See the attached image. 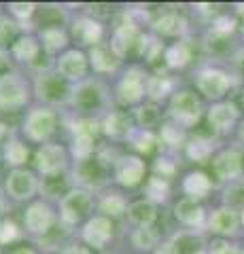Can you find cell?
<instances>
[{"mask_svg":"<svg viewBox=\"0 0 244 254\" xmlns=\"http://www.w3.org/2000/svg\"><path fill=\"white\" fill-rule=\"evenodd\" d=\"M236 121H238V108L232 102H221L208 110V123L217 131H230Z\"/></svg>","mask_w":244,"mask_h":254,"instance_id":"cell-15","label":"cell"},{"mask_svg":"<svg viewBox=\"0 0 244 254\" xmlns=\"http://www.w3.org/2000/svg\"><path fill=\"white\" fill-rule=\"evenodd\" d=\"M34 163L38 172H43L45 176H56L66 163V150L60 144H43L36 150Z\"/></svg>","mask_w":244,"mask_h":254,"instance_id":"cell-7","label":"cell"},{"mask_svg":"<svg viewBox=\"0 0 244 254\" xmlns=\"http://www.w3.org/2000/svg\"><path fill=\"white\" fill-rule=\"evenodd\" d=\"M23 222H26V229L30 233H47L53 225V212L47 203L36 201L26 210Z\"/></svg>","mask_w":244,"mask_h":254,"instance_id":"cell-14","label":"cell"},{"mask_svg":"<svg viewBox=\"0 0 244 254\" xmlns=\"http://www.w3.org/2000/svg\"><path fill=\"white\" fill-rule=\"evenodd\" d=\"M102 100H104V91L96 83H83L79 89H75V95H73V102L83 110L98 108L102 104Z\"/></svg>","mask_w":244,"mask_h":254,"instance_id":"cell-18","label":"cell"},{"mask_svg":"<svg viewBox=\"0 0 244 254\" xmlns=\"http://www.w3.org/2000/svg\"><path fill=\"white\" fill-rule=\"evenodd\" d=\"M191 60V47L187 43H176L166 51V62L170 68H183Z\"/></svg>","mask_w":244,"mask_h":254,"instance_id":"cell-28","label":"cell"},{"mask_svg":"<svg viewBox=\"0 0 244 254\" xmlns=\"http://www.w3.org/2000/svg\"><path fill=\"white\" fill-rule=\"evenodd\" d=\"M168 193H170L168 180H163L160 176L149 178V182H147V195L151 197L153 201H166L168 199Z\"/></svg>","mask_w":244,"mask_h":254,"instance_id":"cell-34","label":"cell"},{"mask_svg":"<svg viewBox=\"0 0 244 254\" xmlns=\"http://www.w3.org/2000/svg\"><path fill=\"white\" fill-rule=\"evenodd\" d=\"M102 129H104L111 138H128L132 127H130V117L125 113H111L104 123H102Z\"/></svg>","mask_w":244,"mask_h":254,"instance_id":"cell-24","label":"cell"},{"mask_svg":"<svg viewBox=\"0 0 244 254\" xmlns=\"http://www.w3.org/2000/svg\"><path fill=\"white\" fill-rule=\"evenodd\" d=\"M36 93L38 98L47 102H64L68 98V83L60 74H41L36 81Z\"/></svg>","mask_w":244,"mask_h":254,"instance_id":"cell-9","label":"cell"},{"mask_svg":"<svg viewBox=\"0 0 244 254\" xmlns=\"http://www.w3.org/2000/svg\"><path fill=\"white\" fill-rule=\"evenodd\" d=\"M153 26L162 36H178L185 30V21L176 13H163L160 19H155Z\"/></svg>","mask_w":244,"mask_h":254,"instance_id":"cell-25","label":"cell"},{"mask_svg":"<svg viewBox=\"0 0 244 254\" xmlns=\"http://www.w3.org/2000/svg\"><path fill=\"white\" fill-rule=\"evenodd\" d=\"M73 36L81 45L96 47V45H100V38H102V26L96 19L81 17V19H77L73 23Z\"/></svg>","mask_w":244,"mask_h":254,"instance_id":"cell-16","label":"cell"},{"mask_svg":"<svg viewBox=\"0 0 244 254\" xmlns=\"http://www.w3.org/2000/svg\"><path fill=\"white\" fill-rule=\"evenodd\" d=\"M4 187H6L9 197H13V199H17V201H23V199H30V197L34 195L36 178L26 170H13L9 176H6Z\"/></svg>","mask_w":244,"mask_h":254,"instance_id":"cell-8","label":"cell"},{"mask_svg":"<svg viewBox=\"0 0 244 254\" xmlns=\"http://www.w3.org/2000/svg\"><path fill=\"white\" fill-rule=\"evenodd\" d=\"M93 153V138L89 136H75L73 142V155L77 157V161H85Z\"/></svg>","mask_w":244,"mask_h":254,"instance_id":"cell-35","label":"cell"},{"mask_svg":"<svg viewBox=\"0 0 244 254\" xmlns=\"http://www.w3.org/2000/svg\"><path fill=\"white\" fill-rule=\"evenodd\" d=\"M155 254H180V250H178V246L174 242H166L155 250Z\"/></svg>","mask_w":244,"mask_h":254,"instance_id":"cell-44","label":"cell"},{"mask_svg":"<svg viewBox=\"0 0 244 254\" xmlns=\"http://www.w3.org/2000/svg\"><path fill=\"white\" fill-rule=\"evenodd\" d=\"M210 254H240L234 246H227V244H215V248L210 250Z\"/></svg>","mask_w":244,"mask_h":254,"instance_id":"cell-45","label":"cell"},{"mask_svg":"<svg viewBox=\"0 0 244 254\" xmlns=\"http://www.w3.org/2000/svg\"><path fill=\"white\" fill-rule=\"evenodd\" d=\"M128 208L125 199L119 195V193H111V195H104L100 201V212L106 214V216H121Z\"/></svg>","mask_w":244,"mask_h":254,"instance_id":"cell-31","label":"cell"},{"mask_svg":"<svg viewBox=\"0 0 244 254\" xmlns=\"http://www.w3.org/2000/svg\"><path fill=\"white\" fill-rule=\"evenodd\" d=\"M134 146H136V150H140V153H151V150L155 148V136L149 129H145V131H140L138 136H134Z\"/></svg>","mask_w":244,"mask_h":254,"instance_id":"cell-39","label":"cell"},{"mask_svg":"<svg viewBox=\"0 0 244 254\" xmlns=\"http://www.w3.org/2000/svg\"><path fill=\"white\" fill-rule=\"evenodd\" d=\"M170 78L168 76H151V78H147V93L151 95L153 100H162V98H166V95L170 93Z\"/></svg>","mask_w":244,"mask_h":254,"instance_id":"cell-33","label":"cell"},{"mask_svg":"<svg viewBox=\"0 0 244 254\" xmlns=\"http://www.w3.org/2000/svg\"><path fill=\"white\" fill-rule=\"evenodd\" d=\"M128 216L134 225L138 227H151V222L157 218V210H155V203L149 201V199H140V201H134L132 205H128Z\"/></svg>","mask_w":244,"mask_h":254,"instance_id":"cell-21","label":"cell"},{"mask_svg":"<svg viewBox=\"0 0 244 254\" xmlns=\"http://www.w3.org/2000/svg\"><path fill=\"white\" fill-rule=\"evenodd\" d=\"M170 115L178 125L191 127L193 123L200 121L202 117V104L198 95L193 91H178L170 100Z\"/></svg>","mask_w":244,"mask_h":254,"instance_id":"cell-2","label":"cell"},{"mask_svg":"<svg viewBox=\"0 0 244 254\" xmlns=\"http://www.w3.org/2000/svg\"><path fill=\"white\" fill-rule=\"evenodd\" d=\"M174 163L170 161V159H157V163H155V172H157V176L163 178V180H168L172 174H174Z\"/></svg>","mask_w":244,"mask_h":254,"instance_id":"cell-43","label":"cell"},{"mask_svg":"<svg viewBox=\"0 0 244 254\" xmlns=\"http://www.w3.org/2000/svg\"><path fill=\"white\" fill-rule=\"evenodd\" d=\"M17 237H19V229H17V225H15L13 220H9V218L0 220V244L2 246L13 244Z\"/></svg>","mask_w":244,"mask_h":254,"instance_id":"cell-37","label":"cell"},{"mask_svg":"<svg viewBox=\"0 0 244 254\" xmlns=\"http://www.w3.org/2000/svg\"><path fill=\"white\" fill-rule=\"evenodd\" d=\"M162 140L166 142V144H172V146H180L183 144V129H180V125L176 123H168L162 127Z\"/></svg>","mask_w":244,"mask_h":254,"instance_id":"cell-36","label":"cell"},{"mask_svg":"<svg viewBox=\"0 0 244 254\" xmlns=\"http://www.w3.org/2000/svg\"><path fill=\"white\" fill-rule=\"evenodd\" d=\"M26 100H28V85L19 74L15 72L0 74V108L2 110L21 108L26 104Z\"/></svg>","mask_w":244,"mask_h":254,"instance_id":"cell-4","label":"cell"},{"mask_svg":"<svg viewBox=\"0 0 244 254\" xmlns=\"http://www.w3.org/2000/svg\"><path fill=\"white\" fill-rule=\"evenodd\" d=\"M15 30H17V26H15V23L9 17L0 15V45L11 43L13 38H15Z\"/></svg>","mask_w":244,"mask_h":254,"instance_id":"cell-40","label":"cell"},{"mask_svg":"<svg viewBox=\"0 0 244 254\" xmlns=\"http://www.w3.org/2000/svg\"><path fill=\"white\" fill-rule=\"evenodd\" d=\"M174 216L178 222H183L187 227H200L204 222V208L195 199H191V197H185V199H180L176 203Z\"/></svg>","mask_w":244,"mask_h":254,"instance_id":"cell-17","label":"cell"},{"mask_svg":"<svg viewBox=\"0 0 244 254\" xmlns=\"http://www.w3.org/2000/svg\"><path fill=\"white\" fill-rule=\"evenodd\" d=\"M89 60H91V66L98 70V72H113L119 66V60L117 53L106 45H96L91 47V53H89Z\"/></svg>","mask_w":244,"mask_h":254,"instance_id":"cell-20","label":"cell"},{"mask_svg":"<svg viewBox=\"0 0 244 254\" xmlns=\"http://www.w3.org/2000/svg\"><path fill=\"white\" fill-rule=\"evenodd\" d=\"M240 138H242V140H244V123H242V125H240Z\"/></svg>","mask_w":244,"mask_h":254,"instance_id":"cell-49","label":"cell"},{"mask_svg":"<svg viewBox=\"0 0 244 254\" xmlns=\"http://www.w3.org/2000/svg\"><path fill=\"white\" fill-rule=\"evenodd\" d=\"M64 254H87V250L81 248V246H70V248Z\"/></svg>","mask_w":244,"mask_h":254,"instance_id":"cell-46","label":"cell"},{"mask_svg":"<svg viewBox=\"0 0 244 254\" xmlns=\"http://www.w3.org/2000/svg\"><path fill=\"white\" fill-rule=\"evenodd\" d=\"M85 72H87V60L81 51H66L58 60V74L64 76L66 81H81Z\"/></svg>","mask_w":244,"mask_h":254,"instance_id":"cell-12","label":"cell"},{"mask_svg":"<svg viewBox=\"0 0 244 254\" xmlns=\"http://www.w3.org/2000/svg\"><path fill=\"white\" fill-rule=\"evenodd\" d=\"M208 227L212 233L232 235V233H236V229H238V216H236V212L232 208H219L210 216Z\"/></svg>","mask_w":244,"mask_h":254,"instance_id":"cell-19","label":"cell"},{"mask_svg":"<svg viewBox=\"0 0 244 254\" xmlns=\"http://www.w3.org/2000/svg\"><path fill=\"white\" fill-rule=\"evenodd\" d=\"M38 53V43L32 36H21L13 43V58L19 62H32Z\"/></svg>","mask_w":244,"mask_h":254,"instance_id":"cell-27","label":"cell"},{"mask_svg":"<svg viewBox=\"0 0 244 254\" xmlns=\"http://www.w3.org/2000/svg\"><path fill=\"white\" fill-rule=\"evenodd\" d=\"M242 68H244V62H242Z\"/></svg>","mask_w":244,"mask_h":254,"instance_id":"cell-51","label":"cell"},{"mask_svg":"<svg viewBox=\"0 0 244 254\" xmlns=\"http://www.w3.org/2000/svg\"><path fill=\"white\" fill-rule=\"evenodd\" d=\"M212 168H215L217 178L221 180H236L242 174V155L238 150H223L215 157L212 161Z\"/></svg>","mask_w":244,"mask_h":254,"instance_id":"cell-13","label":"cell"},{"mask_svg":"<svg viewBox=\"0 0 244 254\" xmlns=\"http://www.w3.org/2000/svg\"><path fill=\"white\" fill-rule=\"evenodd\" d=\"M41 38H43V45H45L47 51H60V49H64L66 43H68L64 30L58 28V26L45 28V30L41 32Z\"/></svg>","mask_w":244,"mask_h":254,"instance_id":"cell-29","label":"cell"},{"mask_svg":"<svg viewBox=\"0 0 244 254\" xmlns=\"http://www.w3.org/2000/svg\"><path fill=\"white\" fill-rule=\"evenodd\" d=\"M136 119H138V123L143 125V127H151L155 125L157 121H160V110H157L155 106H140L136 110Z\"/></svg>","mask_w":244,"mask_h":254,"instance_id":"cell-38","label":"cell"},{"mask_svg":"<svg viewBox=\"0 0 244 254\" xmlns=\"http://www.w3.org/2000/svg\"><path fill=\"white\" fill-rule=\"evenodd\" d=\"M56 123H58V117H56L53 110L34 108V110H30L26 121H23V133L34 142H45V140H49L53 136Z\"/></svg>","mask_w":244,"mask_h":254,"instance_id":"cell-1","label":"cell"},{"mask_svg":"<svg viewBox=\"0 0 244 254\" xmlns=\"http://www.w3.org/2000/svg\"><path fill=\"white\" fill-rule=\"evenodd\" d=\"M4 58H6V55H4V51L0 49V66H4Z\"/></svg>","mask_w":244,"mask_h":254,"instance_id":"cell-48","label":"cell"},{"mask_svg":"<svg viewBox=\"0 0 244 254\" xmlns=\"http://www.w3.org/2000/svg\"><path fill=\"white\" fill-rule=\"evenodd\" d=\"M157 231L153 227H140V229H136L134 231V235H132V244L136 246L138 250H151L153 246L157 244Z\"/></svg>","mask_w":244,"mask_h":254,"instance_id":"cell-32","label":"cell"},{"mask_svg":"<svg viewBox=\"0 0 244 254\" xmlns=\"http://www.w3.org/2000/svg\"><path fill=\"white\" fill-rule=\"evenodd\" d=\"M113 237V225L106 216H93L85 222L83 227V240L93 248H104Z\"/></svg>","mask_w":244,"mask_h":254,"instance_id":"cell-10","label":"cell"},{"mask_svg":"<svg viewBox=\"0 0 244 254\" xmlns=\"http://www.w3.org/2000/svg\"><path fill=\"white\" fill-rule=\"evenodd\" d=\"M28 155H30L28 146L23 144V142H19V140H9L4 144V161L9 165H13L15 170H19V165L26 163Z\"/></svg>","mask_w":244,"mask_h":254,"instance_id":"cell-26","label":"cell"},{"mask_svg":"<svg viewBox=\"0 0 244 254\" xmlns=\"http://www.w3.org/2000/svg\"><path fill=\"white\" fill-rule=\"evenodd\" d=\"M104 165L100 163V159H85V161H79L77 165V176L81 178L87 185H100L102 178H104Z\"/></svg>","mask_w":244,"mask_h":254,"instance_id":"cell-23","label":"cell"},{"mask_svg":"<svg viewBox=\"0 0 244 254\" xmlns=\"http://www.w3.org/2000/svg\"><path fill=\"white\" fill-rule=\"evenodd\" d=\"M98 133V123L89 121V119H83V121L75 123V136H89L93 138Z\"/></svg>","mask_w":244,"mask_h":254,"instance_id":"cell-42","label":"cell"},{"mask_svg":"<svg viewBox=\"0 0 244 254\" xmlns=\"http://www.w3.org/2000/svg\"><path fill=\"white\" fill-rule=\"evenodd\" d=\"M230 87H232V78H230V74H225L223 70L206 68V70H202L200 76H198V89H200V93H204L210 100L223 98Z\"/></svg>","mask_w":244,"mask_h":254,"instance_id":"cell-5","label":"cell"},{"mask_svg":"<svg viewBox=\"0 0 244 254\" xmlns=\"http://www.w3.org/2000/svg\"><path fill=\"white\" fill-rule=\"evenodd\" d=\"M242 225H244V208H242Z\"/></svg>","mask_w":244,"mask_h":254,"instance_id":"cell-50","label":"cell"},{"mask_svg":"<svg viewBox=\"0 0 244 254\" xmlns=\"http://www.w3.org/2000/svg\"><path fill=\"white\" fill-rule=\"evenodd\" d=\"M183 189L191 199H200V197H206L210 193L212 182L204 172H191V174H187V178L183 182Z\"/></svg>","mask_w":244,"mask_h":254,"instance_id":"cell-22","label":"cell"},{"mask_svg":"<svg viewBox=\"0 0 244 254\" xmlns=\"http://www.w3.org/2000/svg\"><path fill=\"white\" fill-rule=\"evenodd\" d=\"M187 155H189V159H193V161L204 163L212 155V142L208 138H193L187 144Z\"/></svg>","mask_w":244,"mask_h":254,"instance_id":"cell-30","label":"cell"},{"mask_svg":"<svg viewBox=\"0 0 244 254\" xmlns=\"http://www.w3.org/2000/svg\"><path fill=\"white\" fill-rule=\"evenodd\" d=\"M115 178L123 187H136L145 178V161L140 157H123L117 163Z\"/></svg>","mask_w":244,"mask_h":254,"instance_id":"cell-11","label":"cell"},{"mask_svg":"<svg viewBox=\"0 0 244 254\" xmlns=\"http://www.w3.org/2000/svg\"><path fill=\"white\" fill-rule=\"evenodd\" d=\"M93 208V199L87 190L83 189H75V190H68V193L62 197V203H60V214L64 222L68 225H77L81 222Z\"/></svg>","mask_w":244,"mask_h":254,"instance_id":"cell-3","label":"cell"},{"mask_svg":"<svg viewBox=\"0 0 244 254\" xmlns=\"http://www.w3.org/2000/svg\"><path fill=\"white\" fill-rule=\"evenodd\" d=\"M9 11H11V15H15V17L28 19V17L34 15L36 4H32V2H13V4H9Z\"/></svg>","mask_w":244,"mask_h":254,"instance_id":"cell-41","label":"cell"},{"mask_svg":"<svg viewBox=\"0 0 244 254\" xmlns=\"http://www.w3.org/2000/svg\"><path fill=\"white\" fill-rule=\"evenodd\" d=\"M9 254H36L32 248H15L13 252H9Z\"/></svg>","mask_w":244,"mask_h":254,"instance_id":"cell-47","label":"cell"},{"mask_svg":"<svg viewBox=\"0 0 244 254\" xmlns=\"http://www.w3.org/2000/svg\"><path fill=\"white\" fill-rule=\"evenodd\" d=\"M145 91H147V76L140 68H130L128 72L123 74L119 87H117L119 100L125 102V104H136V102H140Z\"/></svg>","mask_w":244,"mask_h":254,"instance_id":"cell-6","label":"cell"}]
</instances>
